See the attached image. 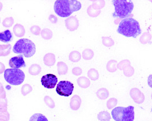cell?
<instances>
[{
    "mask_svg": "<svg viewBox=\"0 0 152 121\" xmlns=\"http://www.w3.org/2000/svg\"><path fill=\"white\" fill-rule=\"evenodd\" d=\"M81 8L80 2L76 0H57L54 2V10L57 15L65 18Z\"/></svg>",
    "mask_w": 152,
    "mask_h": 121,
    "instance_id": "6da1fadb",
    "label": "cell"
},
{
    "mask_svg": "<svg viewBox=\"0 0 152 121\" xmlns=\"http://www.w3.org/2000/svg\"><path fill=\"white\" fill-rule=\"evenodd\" d=\"M117 32L126 37L136 38L141 34V29L137 21L129 17L120 22Z\"/></svg>",
    "mask_w": 152,
    "mask_h": 121,
    "instance_id": "7a4b0ae2",
    "label": "cell"
},
{
    "mask_svg": "<svg viewBox=\"0 0 152 121\" xmlns=\"http://www.w3.org/2000/svg\"><path fill=\"white\" fill-rule=\"evenodd\" d=\"M112 3L115 8L113 13L114 18L120 19L129 18L134 9V4L130 0H113Z\"/></svg>",
    "mask_w": 152,
    "mask_h": 121,
    "instance_id": "3957f363",
    "label": "cell"
},
{
    "mask_svg": "<svg viewBox=\"0 0 152 121\" xmlns=\"http://www.w3.org/2000/svg\"><path fill=\"white\" fill-rule=\"evenodd\" d=\"M13 53L24 56L29 58L33 56L36 51L34 43L29 39H21L18 40L13 48Z\"/></svg>",
    "mask_w": 152,
    "mask_h": 121,
    "instance_id": "277c9868",
    "label": "cell"
},
{
    "mask_svg": "<svg viewBox=\"0 0 152 121\" xmlns=\"http://www.w3.org/2000/svg\"><path fill=\"white\" fill-rule=\"evenodd\" d=\"M134 108L133 106L116 107L113 109L112 115L115 121H134Z\"/></svg>",
    "mask_w": 152,
    "mask_h": 121,
    "instance_id": "5b68a950",
    "label": "cell"
},
{
    "mask_svg": "<svg viewBox=\"0 0 152 121\" xmlns=\"http://www.w3.org/2000/svg\"><path fill=\"white\" fill-rule=\"evenodd\" d=\"M25 77V75L24 72L20 69H7L4 72L5 80L10 85H21L23 82Z\"/></svg>",
    "mask_w": 152,
    "mask_h": 121,
    "instance_id": "8992f818",
    "label": "cell"
},
{
    "mask_svg": "<svg viewBox=\"0 0 152 121\" xmlns=\"http://www.w3.org/2000/svg\"><path fill=\"white\" fill-rule=\"evenodd\" d=\"M74 89L73 83L69 81H61L57 84L56 87V92L61 96H70Z\"/></svg>",
    "mask_w": 152,
    "mask_h": 121,
    "instance_id": "52a82bcc",
    "label": "cell"
},
{
    "mask_svg": "<svg viewBox=\"0 0 152 121\" xmlns=\"http://www.w3.org/2000/svg\"><path fill=\"white\" fill-rule=\"evenodd\" d=\"M41 82L46 88L53 89L58 82V79L54 75L47 74L42 77Z\"/></svg>",
    "mask_w": 152,
    "mask_h": 121,
    "instance_id": "ba28073f",
    "label": "cell"
},
{
    "mask_svg": "<svg viewBox=\"0 0 152 121\" xmlns=\"http://www.w3.org/2000/svg\"><path fill=\"white\" fill-rule=\"evenodd\" d=\"M9 65L12 68L18 69L22 67H26V64L23 60V56L21 55L12 58L9 61Z\"/></svg>",
    "mask_w": 152,
    "mask_h": 121,
    "instance_id": "9c48e42d",
    "label": "cell"
},
{
    "mask_svg": "<svg viewBox=\"0 0 152 121\" xmlns=\"http://www.w3.org/2000/svg\"><path fill=\"white\" fill-rule=\"evenodd\" d=\"M130 96L133 100L138 104H141L144 101V94L138 88H132L130 91Z\"/></svg>",
    "mask_w": 152,
    "mask_h": 121,
    "instance_id": "30bf717a",
    "label": "cell"
},
{
    "mask_svg": "<svg viewBox=\"0 0 152 121\" xmlns=\"http://www.w3.org/2000/svg\"><path fill=\"white\" fill-rule=\"evenodd\" d=\"M66 27L70 31L76 30L79 26V21L75 16H70L65 21Z\"/></svg>",
    "mask_w": 152,
    "mask_h": 121,
    "instance_id": "8fae6325",
    "label": "cell"
},
{
    "mask_svg": "<svg viewBox=\"0 0 152 121\" xmlns=\"http://www.w3.org/2000/svg\"><path fill=\"white\" fill-rule=\"evenodd\" d=\"M81 104V99L77 96L75 95L73 96V97L71 99L70 102V108L73 110H77Z\"/></svg>",
    "mask_w": 152,
    "mask_h": 121,
    "instance_id": "7c38bea8",
    "label": "cell"
},
{
    "mask_svg": "<svg viewBox=\"0 0 152 121\" xmlns=\"http://www.w3.org/2000/svg\"><path fill=\"white\" fill-rule=\"evenodd\" d=\"M12 39L13 35L9 30H7L0 32V41L4 43H8L11 42Z\"/></svg>",
    "mask_w": 152,
    "mask_h": 121,
    "instance_id": "4fadbf2b",
    "label": "cell"
},
{
    "mask_svg": "<svg viewBox=\"0 0 152 121\" xmlns=\"http://www.w3.org/2000/svg\"><path fill=\"white\" fill-rule=\"evenodd\" d=\"M44 64L47 66H53L56 63V57L53 53H47L44 57Z\"/></svg>",
    "mask_w": 152,
    "mask_h": 121,
    "instance_id": "5bb4252c",
    "label": "cell"
},
{
    "mask_svg": "<svg viewBox=\"0 0 152 121\" xmlns=\"http://www.w3.org/2000/svg\"><path fill=\"white\" fill-rule=\"evenodd\" d=\"M13 30L15 36L19 38L23 37L25 34V30L24 27L20 24H16L14 26Z\"/></svg>",
    "mask_w": 152,
    "mask_h": 121,
    "instance_id": "9a60e30c",
    "label": "cell"
},
{
    "mask_svg": "<svg viewBox=\"0 0 152 121\" xmlns=\"http://www.w3.org/2000/svg\"><path fill=\"white\" fill-rule=\"evenodd\" d=\"M77 84L79 85L80 87L82 88H88L91 85V81L89 79L85 77H79L77 80Z\"/></svg>",
    "mask_w": 152,
    "mask_h": 121,
    "instance_id": "2e32d148",
    "label": "cell"
},
{
    "mask_svg": "<svg viewBox=\"0 0 152 121\" xmlns=\"http://www.w3.org/2000/svg\"><path fill=\"white\" fill-rule=\"evenodd\" d=\"M57 71L60 75H66L68 71V67L65 63L60 61L57 63Z\"/></svg>",
    "mask_w": 152,
    "mask_h": 121,
    "instance_id": "e0dca14e",
    "label": "cell"
},
{
    "mask_svg": "<svg viewBox=\"0 0 152 121\" xmlns=\"http://www.w3.org/2000/svg\"><path fill=\"white\" fill-rule=\"evenodd\" d=\"M96 95L99 99L104 100V99H106L109 97V91H107V89L106 88H102L97 91L96 92Z\"/></svg>",
    "mask_w": 152,
    "mask_h": 121,
    "instance_id": "ac0fdd59",
    "label": "cell"
},
{
    "mask_svg": "<svg viewBox=\"0 0 152 121\" xmlns=\"http://www.w3.org/2000/svg\"><path fill=\"white\" fill-rule=\"evenodd\" d=\"M12 45L10 44L6 45H0V56H7L10 53Z\"/></svg>",
    "mask_w": 152,
    "mask_h": 121,
    "instance_id": "d6986e66",
    "label": "cell"
},
{
    "mask_svg": "<svg viewBox=\"0 0 152 121\" xmlns=\"http://www.w3.org/2000/svg\"><path fill=\"white\" fill-rule=\"evenodd\" d=\"M41 71V67L40 66L36 64H32L29 68V73L33 76H36L39 74Z\"/></svg>",
    "mask_w": 152,
    "mask_h": 121,
    "instance_id": "ffe728a7",
    "label": "cell"
},
{
    "mask_svg": "<svg viewBox=\"0 0 152 121\" xmlns=\"http://www.w3.org/2000/svg\"><path fill=\"white\" fill-rule=\"evenodd\" d=\"M69 59L71 61L76 63L81 60V55L77 51H73L69 54Z\"/></svg>",
    "mask_w": 152,
    "mask_h": 121,
    "instance_id": "44dd1931",
    "label": "cell"
},
{
    "mask_svg": "<svg viewBox=\"0 0 152 121\" xmlns=\"http://www.w3.org/2000/svg\"><path fill=\"white\" fill-rule=\"evenodd\" d=\"M152 38V35L149 32H145L140 38V42L142 44L145 45L151 41Z\"/></svg>",
    "mask_w": 152,
    "mask_h": 121,
    "instance_id": "7402d4cb",
    "label": "cell"
},
{
    "mask_svg": "<svg viewBox=\"0 0 152 121\" xmlns=\"http://www.w3.org/2000/svg\"><path fill=\"white\" fill-rule=\"evenodd\" d=\"M117 61L115 60H110L107 62V70L112 73L115 72L117 68Z\"/></svg>",
    "mask_w": 152,
    "mask_h": 121,
    "instance_id": "603a6c76",
    "label": "cell"
},
{
    "mask_svg": "<svg viewBox=\"0 0 152 121\" xmlns=\"http://www.w3.org/2000/svg\"><path fill=\"white\" fill-rule=\"evenodd\" d=\"M88 76L91 80L96 81L99 79V72L94 68H91L88 72Z\"/></svg>",
    "mask_w": 152,
    "mask_h": 121,
    "instance_id": "cb8c5ba5",
    "label": "cell"
},
{
    "mask_svg": "<svg viewBox=\"0 0 152 121\" xmlns=\"http://www.w3.org/2000/svg\"><path fill=\"white\" fill-rule=\"evenodd\" d=\"M97 118L100 121H109L111 119L110 114L106 111H102L99 113Z\"/></svg>",
    "mask_w": 152,
    "mask_h": 121,
    "instance_id": "d4e9b609",
    "label": "cell"
},
{
    "mask_svg": "<svg viewBox=\"0 0 152 121\" xmlns=\"http://www.w3.org/2000/svg\"><path fill=\"white\" fill-rule=\"evenodd\" d=\"M87 13L90 17L94 18L97 17L101 13V10H97L92 6L91 5L87 9Z\"/></svg>",
    "mask_w": 152,
    "mask_h": 121,
    "instance_id": "484cf974",
    "label": "cell"
},
{
    "mask_svg": "<svg viewBox=\"0 0 152 121\" xmlns=\"http://www.w3.org/2000/svg\"><path fill=\"white\" fill-rule=\"evenodd\" d=\"M41 35L42 38L45 40H49L53 37V32L51 30L49 29H44L41 32Z\"/></svg>",
    "mask_w": 152,
    "mask_h": 121,
    "instance_id": "4316f807",
    "label": "cell"
},
{
    "mask_svg": "<svg viewBox=\"0 0 152 121\" xmlns=\"http://www.w3.org/2000/svg\"><path fill=\"white\" fill-rule=\"evenodd\" d=\"M83 58L85 60H91L94 56V52L91 49L86 48L83 52Z\"/></svg>",
    "mask_w": 152,
    "mask_h": 121,
    "instance_id": "83f0119b",
    "label": "cell"
},
{
    "mask_svg": "<svg viewBox=\"0 0 152 121\" xmlns=\"http://www.w3.org/2000/svg\"><path fill=\"white\" fill-rule=\"evenodd\" d=\"M29 121H48L45 115L41 113L33 114L30 118Z\"/></svg>",
    "mask_w": 152,
    "mask_h": 121,
    "instance_id": "f1b7e54d",
    "label": "cell"
},
{
    "mask_svg": "<svg viewBox=\"0 0 152 121\" xmlns=\"http://www.w3.org/2000/svg\"><path fill=\"white\" fill-rule=\"evenodd\" d=\"M92 6L97 10H101L105 5V2L104 0H94L93 1Z\"/></svg>",
    "mask_w": 152,
    "mask_h": 121,
    "instance_id": "f546056e",
    "label": "cell"
},
{
    "mask_svg": "<svg viewBox=\"0 0 152 121\" xmlns=\"http://www.w3.org/2000/svg\"><path fill=\"white\" fill-rule=\"evenodd\" d=\"M102 40L103 45L106 46L107 47H112L114 45V40H113L112 38L109 37H102Z\"/></svg>",
    "mask_w": 152,
    "mask_h": 121,
    "instance_id": "4dcf8cb0",
    "label": "cell"
},
{
    "mask_svg": "<svg viewBox=\"0 0 152 121\" xmlns=\"http://www.w3.org/2000/svg\"><path fill=\"white\" fill-rule=\"evenodd\" d=\"M123 71H124V75L126 77H131L134 75V68L130 65H129L126 66L125 68H124Z\"/></svg>",
    "mask_w": 152,
    "mask_h": 121,
    "instance_id": "1f68e13d",
    "label": "cell"
},
{
    "mask_svg": "<svg viewBox=\"0 0 152 121\" xmlns=\"http://www.w3.org/2000/svg\"><path fill=\"white\" fill-rule=\"evenodd\" d=\"M117 104V99L115 98L110 99L107 101V106L108 109H112L115 107Z\"/></svg>",
    "mask_w": 152,
    "mask_h": 121,
    "instance_id": "d6a6232c",
    "label": "cell"
},
{
    "mask_svg": "<svg viewBox=\"0 0 152 121\" xmlns=\"http://www.w3.org/2000/svg\"><path fill=\"white\" fill-rule=\"evenodd\" d=\"M14 23V19L12 17L6 18L2 22V25L5 27H10Z\"/></svg>",
    "mask_w": 152,
    "mask_h": 121,
    "instance_id": "836d02e7",
    "label": "cell"
},
{
    "mask_svg": "<svg viewBox=\"0 0 152 121\" xmlns=\"http://www.w3.org/2000/svg\"><path fill=\"white\" fill-rule=\"evenodd\" d=\"M130 65V62L129 60H123L121 61L119 63L117 64V68L120 70H123L124 68H125L126 66Z\"/></svg>",
    "mask_w": 152,
    "mask_h": 121,
    "instance_id": "e575fe53",
    "label": "cell"
},
{
    "mask_svg": "<svg viewBox=\"0 0 152 121\" xmlns=\"http://www.w3.org/2000/svg\"><path fill=\"white\" fill-rule=\"evenodd\" d=\"M32 91V88L29 84H25L21 88V93L23 96H26Z\"/></svg>",
    "mask_w": 152,
    "mask_h": 121,
    "instance_id": "d590c367",
    "label": "cell"
},
{
    "mask_svg": "<svg viewBox=\"0 0 152 121\" xmlns=\"http://www.w3.org/2000/svg\"><path fill=\"white\" fill-rule=\"evenodd\" d=\"M44 101H45L46 104L49 107H50L52 109L54 107V106H55L54 102L53 100L52 99V98H50V97L45 96V98H44Z\"/></svg>",
    "mask_w": 152,
    "mask_h": 121,
    "instance_id": "8d00e7d4",
    "label": "cell"
},
{
    "mask_svg": "<svg viewBox=\"0 0 152 121\" xmlns=\"http://www.w3.org/2000/svg\"><path fill=\"white\" fill-rule=\"evenodd\" d=\"M30 30H31V32L35 35H39L41 32V28L38 26H36V25L33 26L32 27H31Z\"/></svg>",
    "mask_w": 152,
    "mask_h": 121,
    "instance_id": "74e56055",
    "label": "cell"
},
{
    "mask_svg": "<svg viewBox=\"0 0 152 121\" xmlns=\"http://www.w3.org/2000/svg\"><path fill=\"white\" fill-rule=\"evenodd\" d=\"M72 73L76 76H80L83 73V70L80 67H75L72 69Z\"/></svg>",
    "mask_w": 152,
    "mask_h": 121,
    "instance_id": "f35d334b",
    "label": "cell"
},
{
    "mask_svg": "<svg viewBox=\"0 0 152 121\" xmlns=\"http://www.w3.org/2000/svg\"><path fill=\"white\" fill-rule=\"evenodd\" d=\"M0 99H5V91L1 83H0Z\"/></svg>",
    "mask_w": 152,
    "mask_h": 121,
    "instance_id": "ab89813d",
    "label": "cell"
},
{
    "mask_svg": "<svg viewBox=\"0 0 152 121\" xmlns=\"http://www.w3.org/2000/svg\"><path fill=\"white\" fill-rule=\"evenodd\" d=\"M7 106V99H0V107H3V109H5Z\"/></svg>",
    "mask_w": 152,
    "mask_h": 121,
    "instance_id": "60d3db41",
    "label": "cell"
},
{
    "mask_svg": "<svg viewBox=\"0 0 152 121\" xmlns=\"http://www.w3.org/2000/svg\"><path fill=\"white\" fill-rule=\"evenodd\" d=\"M49 19L52 23H56L57 22V18L55 15H50L49 17Z\"/></svg>",
    "mask_w": 152,
    "mask_h": 121,
    "instance_id": "b9f144b4",
    "label": "cell"
},
{
    "mask_svg": "<svg viewBox=\"0 0 152 121\" xmlns=\"http://www.w3.org/2000/svg\"><path fill=\"white\" fill-rule=\"evenodd\" d=\"M5 67L4 64L0 62V74H2V73H4V72H5L4 71H5Z\"/></svg>",
    "mask_w": 152,
    "mask_h": 121,
    "instance_id": "7bdbcfd3",
    "label": "cell"
},
{
    "mask_svg": "<svg viewBox=\"0 0 152 121\" xmlns=\"http://www.w3.org/2000/svg\"><path fill=\"white\" fill-rule=\"evenodd\" d=\"M148 84L149 86L152 88V74L149 75L148 79Z\"/></svg>",
    "mask_w": 152,
    "mask_h": 121,
    "instance_id": "ee69618b",
    "label": "cell"
},
{
    "mask_svg": "<svg viewBox=\"0 0 152 121\" xmlns=\"http://www.w3.org/2000/svg\"><path fill=\"white\" fill-rule=\"evenodd\" d=\"M2 9V3L0 2V12L1 11Z\"/></svg>",
    "mask_w": 152,
    "mask_h": 121,
    "instance_id": "f6af8a7d",
    "label": "cell"
},
{
    "mask_svg": "<svg viewBox=\"0 0 152 121\" xmlns=\"http://www.w3.org/2000/svg\"><path fill=\"white\" fill-rule=\"evenodd\" d=\"M151 98H152V94H151Z\"/></svg>",
    "mask_w": 152,
    "mask_h": 121,
    "instance_id": "bcb514c9",
    "label": "cell"
},
{
    "mask_svg": "<svg viewBox=\"0 0 152 121\" xmlns=\"http://www.w3.org/2000/svg\"><path fill=\"white\" fill-rule=\"evenodd\" d=\"M0 121H4V120H0Z\"/></svg>",
    "mask_w": 152,
    "mask_h": 121,
    "instance_id": "7dc6e473",
    "label": "cell"
},
{
    "mask_svg": "<svg viewBox=\"0 0 152 121\" xmlns=\"http://www.w3.org/2000/svg\"><path fill=\"white\" fill-rule=\"evenodd\" d=\"M151 2H152V1H151Z\"/></svg>",
    "mask_w": 152,
    "mask_h": 121,
    "instance_id": "c3c4849f",
    "label": "cell"
},
{
    "mask_svg": "<svg viewBox=\"0 0 152 121\" xmlns=\"http://www.w3.org/2000/svg\"><path fill=\"white\" fill-rule=\"evenodd\" d=\"M0 22H1V19H0Z\"/></svg>",
    "mask_w": 152,
    "mask_h": 121,
    "instance_id": "681fc988",
    "label": "cell"
},
{
    "mask_svg": "<svg viewBox=\"0 0 152 121\" xmlns=\"http://www.w3.org/2000/svg\"></svg>",
    "mask_w": 152,
    "mask_h": 121,
    "instance_id": "f907efd6",
    "label": "cell"
}]
</instances>
